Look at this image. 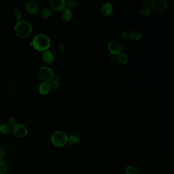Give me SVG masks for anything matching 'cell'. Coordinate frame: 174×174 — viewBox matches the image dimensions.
Instances as JSON below:
<instances>
[{
  "mask_svg": "<svg viewBox=\"0 0 174 174\" xmlns=\"http://www.w3.org/2000/svg\"><path fill=\"white\" fill-rule=\"evenodd\" d=\"M32 27L30 23L26 20H20L15 26V32L19 38H25L30 35Z\"/></svg>",
  "mask_w": 174,
  "mask_h": 174,
  "instance_id": "cell-1",
  "label": "cell"
},
{
  "mask_svg": "<svg viewBox=\"0 0 174 174\" xmlns=\"http://www.w3.org/2000/svg\"><path fill=\"white\" fill-rule=\"evenodd\" d=\"M32 43L36 50L40 52H45L50 47L51 42L47 35L40 34L35 36Z\"/></svg>",
  "mask_w": 174,
  "mask_h": 174,
  "instance_id": "cell-2",
  "label": "cell"
},
{
  "mask_svg": "<svg viewBox=\"0 0 174 174\" xmlns=\"http://www.w3.org/2000/svg\"><path fill=\"white\" fill-rule=\"evenodd\" d=\"M68 137L66 133L63 131H56L52 134L51 141L55 147L60 148L67 144Z\"/></svg>",
  "mask_w": 174,
  "mask_h": 174,
  "instance_id": "cell-3",
  "label": "cell"
},
{
  "mask_svg": "<svg viewBox=\"0 0 174 174\" xmlns=\"http://www.w3.org/2000/svg\"><path fill=\"white\" fill-rule=\"evenodd\" d=\"M39 76L43 82H51L53 80L54 74L50 68L48 66H42L39 71Z\"/></svg>",
  "mask_w": 174,
  "mask_h": 174,
  "instance_id": "cell-4",
  "label": "cell"
},
{
  "mask_svg": "<svg viewBox=\"0 0 174 174\" xmlns=\"http://www.w3.org/2000/svg\"><path fill=\"white\" fill-rule=\"evenodd\" d=\"M152 9L157 13H162L167 10L168 3L166 0H155L152 3Z\"/></svg>",
  "mask_w": 174,
  "mask_h": 174,
  "instance_id": "cell-5",
  "label": "cell"
},
{
  "mask_svg": "<svg viewBox=\"0 0 174 174\" xmlns=\"http://www.w3.org/2000/svg\"><path fill=\"white\" fill-rule=\"evenodd\" d=\"M12 132L19 138H23L28 134V130L26 127L20 124H16L12 127Z\"/></svg>",
  "mask_w": 174,
  "mask_h": 174,
  "instance_id": "cell-6",
  "label": "cell"
},
{
  "mask_svg": "<svg viewBox=\"0 0 174 174\" xmlns=\"http://www.w3.org/2000/svg\"><path fill=\"white\" fill-rule=\"evenodd\" d=\"M108 50L112 55H118L121 53L122 50V47L118 42L112 41L110 42L108 45Z\"/></svg>",
  "mask_w": 174,
  "mask_h": 174,
  "instance_id": "cell-7",
  "label": "cell"
},
{
  "mask_svg": "<svg viewBox=\"0 0 174 174\" xmlns=\"http://www.w3.org/2000/svg\"><path fill=\"white\" fill-rule=\"evenodd\" d=\"M50 5L53 10L60 11L65 7V1L64 0H51L50 1Z\"/></svg>",
  "mask_w": 174,
  "mask_h": 174,
  "instance_id": "cell-8",
  "label": "cell"
},
{
  "mask_svg": "<svg viewBox=\"0 0 174 174\" xmlns=\"http://www.w3.org/2000/svg\"><path fill=\"white\" fill-rule=\"evenodd\" d=\"M113 12V6L109 2L104 3L101 7V12L105 17H109Z\"/></svg>",
  "mask_w": 174,
  "mask_h": 174,
  "instance_id": "cell-9",
  "label": "cell"
},
{
  "mask_svg": "<svg viewBox=\"0 0 174 174\" xmlns=\"http://www.w3.org/2000/svg\"><path fill=\"white\" fill-rule=\"evenodd\" d=\"M25 8L28 13L32 15H36L39 12V7L33 2H29L26 3Z\"/></svg>",
  "mask_w": 174,
  "mask_h": 174,
  "instance_id": "cell-10",
  "label": "cell"
},
{
  "mask_svg": "<svg viewBox=\"0 0 174 174\" xmlns=\"http://www.w3.org/2000/svg\"><path fill=\"white\" fill-rule=\"evenodd\" d=\"M50 82H42L40 83L38 87L39 93L42 95H46L50 92L51 90Z\"/></svg>",
  "mask_w": 174,
  "mask_h": 174,
  "instance_id": "cell-11",
  "label": "cell"
},
{
  "mask_svg": "<svg viewBox=\"0 0 174 174\" xmlns=\"http://www.w3.org/2000/svg\"><path fill=\"white\" fill-rule=\"evenodd\" d=\"M42 59L44 62L48 65H50L53 62L54 56L52 52L49 51H46L42 54Z\"/></svg>",
  "mask_w": 174,
  "mask_h": 174,
  "instance_id": "cell-12",
  "label": "cell"
},
{
  "mask_svg": "<svg viewBox=\"0 0 174 174\" xmlns=\"http://www.w3.org/2000/svg\"><path fill=\"white\" fill-rule=\"evenodd\" d=\"M60 16L65 22H69L72 19L73 13L71 10L65 8L61 12Z\"/></svg>",
  "mask_w": 174,
  "mask_h": 174,
  "instance_id": "cell-13",
  "label": "cell"
},
{
  "mask_svg": "<svg viewBox=\"0 0 174 174\" xmlns=\"http://www.w3.org/2000/svg\"><path fill=\"white\" fill-rule=\"evenodd\" d=\"M129 38L130 40L133 42H137L142 38V35L140 32L137 31H132L129 33Z\"/></svg>",
  "mask_w": 174,
  "mask_h": 174,
  "instance_id": "cell-14",
  "label": "cell"
},
{
  "mask_svg": "<svg viewBox=\"0 0 174 174\" xmlns=\"http://www.w3.org/2000/svg\"><path fill=\"white\" fill-rule=\"evenodd\" d=\"M152 12V9L150 6H144L140 9V15L142 16H148Z\"/></svg>",
  "mask_w": 174,
  "mask_h": 174,
  "instance_id": "cell-15",
  "label": "cell"
},
{
  "mask_svg": "<svg viewBox=\"0 0 174 174\" xmlns=\"http://www.w3.org/2000/svg\"><path fill=\"white\" fill-rule=\"evenodd\" d=\"M12 131V128L8 124H3L0 126V132L2 134H8Z\"/></svg>",
  "mask_w": 174,
  "mask_h": 174,
  "instance_id": "cell-16",
  "label": "cell"
},
{
  "mask_svg": "<svg viewBox=\"0 0 174 174\" xmlns=\"http://www.w3.org/2000/svg\"><path fill=\"white\" fill-rule=\"evenodd\" d=\"M117 60L119 63L122 65H126L128 62V56L126 54L121 53L117 55Z\"/></svg>",
  "mask_w": 174,
  "mask_h": 174,
  "instance_id": "cell-17",
  "label": "cell"
},
{
  "mask_svg": "<svg viewBox=\"0 0 174 174\" xmlns=\"http://www.w3.org/2000/svg\"><path fill=\"white\" fill-rule=\"evenodd\" d=\"M52 10L48 8H45L42 10L41 12V16L43 19H47L51 17L52 16Z\"/></svg>",
  "mask_w": 174,
  "mask_h": 174,
  "instance_id": "cell-18",
  "label": "cell"
},
{
  "mask_svg": "<svg viewBox=\"0 0 174 174\" xmlns=\"http://www.w3.org/2000/svg\"><path fill=\"white\" fill-rule=\"evenodd\" d=\"M80 141V139L77 136L71 135L68 137V142L71 145H77Z\"/></svg>",
  "mask_w": 174,
  "mask_h": 174,
  "instance_id": "cell-19",
  "label": "cell"
},
{
  "mask_svg": "<svg viewBox=\"0 0 174 174\" xmlns=\"http://www.w3.org/2000/svg\"><path fill=\"white\" fill-rule=\"evenodd\" d=\"M13 16L16 20H20L23 16L22 11L19 9H15L13 11Z\"/></svg>",
  "mask_w": 174,
  "mask_h": 174,
  "instance_id": "cell-20",
  "label": "cell"
},
{
  "mask_svg": "<svg viewBox=\"0 0 174 174\" xmlns=\"http://www.w3.org/2000/svg\"><path fill=\"white\" fill-rule=\"evenodd\" d=\"M7 172V166L3 160H0V174H5Z\"/></svg>",
  "mask_w": 174,
  "mask_h": 174,
  "instance_id": "cell-21",
  "label": "cell"
},
{
  "mask_svg": "<svg viewBox=\"0 0 174 174\" xmlns=\"http://www.w3.org/2000/svg\"><path fill=\"white\" fill-rule=\"evenodd\" d=\"M51 87L52 89H54V90H58L59 88L60 87V83L59 82V81L56 79H53L51 81L50 83Z\"/></svg>",
  "mask_w": 174,
  "mask_h": 174,
  "instance_id": "cell-22",
  "label": "cell"
},
{
  "mask_svg": "<svg viewBox=\"0 0 174 174\" xmlns=\"http://www.w3.org/2000/svg\"><path fill=\"white\" fill-rule=\"evenodd\" d=\"M65 7L66 8L72 10L75 9L77 7V3L74 1H68L65 2Z\"/></svg>",
  "mask_w": 174,
  "mask_h": 174,
  "instance_id": "cell-23",
  "label": "cell"
},
{
  "mask_svg": "<svg viewBox=\"0 0 174 174\" xmlns=\"http://www.w3.org/2000/svg\"><path fill=\"white\" fill-rule=\"evenodd\" d=\"M126 174H138L137 171L135 167L129 166L127 167L125 170Z\"/></svg>",
  "mask_w": 174,
  "mask_h": 174,
  "instance_id": "cell-24",
  "label": "cell"
},
{
  "mask_svg": "<svg viewBox=\"0 0 174 174\" xmlns=\"http://www.w3.org/2000/svg\"><path fill=\"white\" fill-rule=\"evenodd\" d=\"M8 124L10 126L13 127V126L15 125L16 124V120L12 117H9L8 118Z\"/></svg>",
  "mask_w": 174,
  "mask_h": 174,
  "instance_id": "cell-25",
  "label": "cell"
},
{
  "mask_svg": "<svg viewBox=\"0 0 174 174\" xmlns=\"http://www.w3.org/2000/svg\"><path fill=\"white\" fill-rule=\"evenodd\" d=\"M110 62L111 63H114L117 62L118 60H117V55H112L110 56L109 58Z\"/></svg>",
  "mask_w": 174,
  "mask_h": 174,
  "instance_id": "cell-26",
  "label": "cell"
},
{
  "mask_svg": "<svg viewBox=\"0 0 174 174\" xmlns=\"http://www.w3.org/2000/svg\"><path fill=\"white\" fill-rule=\"evenodd\" d=\"M5 156V150L2 148H0V160H2Z\"/></svg>",
  "mask_w": 174,
  "mask_h": 174,
  "instance_id": "cell-27",
  "label": "cell"
},
{
  "mask_svg": "<svg viewBox=\"0 0 174 174\" xmlns=\"http://www.w3.org/2000/svg\"><path fill=\"white\" fill-rule=\"evenodd\" d=\"M152 2L151 0H144L142 2L144 3L145 6H150V5H152Z\"/></svg>",
  "mask_w": 174,
  "mask_h": 174,
  "instance_id": "cell-28",
  "label": "cell"
},
{
  "mask_svg": "<svg viewBox=\"0 0 174 174\" xmlns=\"http://www.w3.org/2000/svg\"><path fill=\"white\" fill-rule=\"evenodd\" d=\"M122 38H123L126 39L127 38H129V33H128V32L124 31L122 33Z\"/></svg>",
  "mask_w": 174,
  "mask_h": 174,
  "instance_id": "cell-29",
  "label": "cell"
},
{
  "mask_svg": "<svg viewBox=\"0 0 174 174\" xmlns=\"http://www.w3.org/2000/svg\"><path fill=\"white\" fill-rule=\"evenodd\" d=\"M59 49L61 52H65V45L61 44L59 46Z\"/></svg>",
  "mask_w": 174,
  "mask_h": 174,
  "instance_id": "cell-30",
  "label": "cell"
}]
</instances>
